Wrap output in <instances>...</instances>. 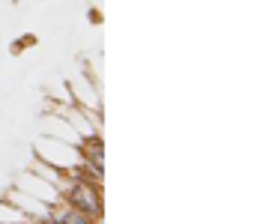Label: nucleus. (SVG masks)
Returning a JSON list of instances; mask_svg holds the SVG:
<instances>
[{
    "label": "nucleus",
    "instance_id": "obj_1",
    "mask_svg": "<svg viewBox=\"0 0 257 224\" xmlns=\"http://www.w3.org/2000/svg\"><path fill=\"white\" fill-rule=\"evenodd\" d=\"M63 200L72 209H81L87 212L90 218L102 221V197H99V185H90V182H69L63 191Z\"/></svg>",
    "mask_w": 257,
    "mask_h": 224
},
{
    "label": "nucleus",
    "instance_id": "obj_2",
    "mask_svg": "<svg viewBox=\"0 0 257 224\" xmlns=\"http://www.w3.org/2000/svg\"><path fill=\"white\" fill-rule=\"evenodd\" d=\"M81 155H84V161H90V164H105V147H102V138H90V141H84L81 144Z\"/></svg>",
    "mask_w": 257,
    "mask_h": 224
},
{
    "label": "nucleus",
    "instance_id": "obj_3",
    "mask_svg": "<svg viewBox=\"0 0 257 224\" xmlns=\"http://www.w3.org/2000/svg\"><path fill=\"white\" fill-rule=\"evenodd\" d=\"M24 45H33V36H21V39H18V42L12 45V54H18V51H21Z\"/></svg>",
    "mask_w": 257,
    "mask_h": 224
},
{
    "label": "nucleus",
    "instance_id": "obj_4",
    "mask_svg": "<svg viewBox=\"0 0 257 224\" xmlns=\"http://www.w3.org/2000/svg\"><path fill=\"white\" fill-rule=\"evenodd\" d=\"M87 21H90V24H99V21H102L99 9H90V12H87Z\"/></svg>",
    "mask_w": 257,
    "mask_h": 224
}]
</instances>
